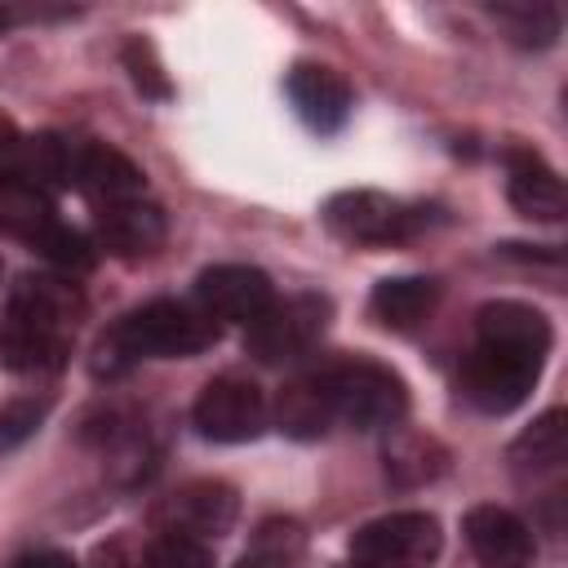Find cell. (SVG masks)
<instances>
[{"label":"cell","instance_id":"obj_1","mask_svg":"<svg viewBox=\"0 0 568 568\" xmlns=\"http://www.w3.org/2000/svg\"><path fill=\"white\" fill-rule=\"evenodd\" d=\"M217 342V320L173 302V297H155L138 311H129L98 346V368H124L133 359H186L200 355L204 346Z\"/></svg>","mask_w":568,"mask_h":568},{"label":"cell","instance_id":"obj_2","mask_svg":"<svg viewBox=\"0 0 568 568\" xmlns=\"http://www.w3.org/2000/svg\"><path fill=\"white\" fill-rule=\"evenodd\" d=\"M320 390L328 399L333 422H346L355 430H377V426H395L408 408V390L404 382L373 359H342L315 373Z\"/></svg>","mask_w":568,"mask_h":568},{"label":"cell","instance_id":"obj_3","mask_svg":"<svg viewBox=\"0 0 568 568\" xmlns=\"http://www.w3.org/2000/svg\"><path fill=\"white\" fill-rule=\"evenodd\" d=\"M444 532L426 510H395L364 524L351 537V555L364 568H430L439 559Z\"/></svg>","mask_w":568,"mask_h":568},{"label":"cell","instance_id":"obj_4","mask_svg":"<svg viewBox=\"0 0 568 568\" xmlns=\"http://www.w3.org/2000/svg\"><path fill=\"white\" fill-rule=\"evenodd\" d=\"M328 315H333V302L320 297V293H297V297H284V302H271L244 333V346L253 359L262 364H284V359H297L306 355L324 328H328Z\"/></svg>","mask_w":568,"mask_h":568},{"label":"cell","instance_id":"obj_5","mask_svg":"<svg viewBox=\"0 0 568 568\" xmlns=\"http://www.w3.org/2000/svg\"><path fill=\"white\" fill-rule=\"evenodd\" d=\"M546 355L532 351H515V346H497V342H475V351L462 364V386L470 395L475 408L484 413H510L528 399L537 373H541Z\"/></svg>","mask_w":568,"mask_h":568},{"label":"cell","instance_id":"obj_6","mask_svg":"<svg viewBox=\"0 0 568 568\" xmlns=\"http://www.w3.org/2000/svg\"><path fill=\"white\" fill-rule=\"evenodd\" d=\"M324 222L355 244H395L426 226V213L386 191H342L328 200Z\"/></svg>","mask_w":568,"mask_h":568},{"label":"cell","instance_id":"obj_7","mask_svg":"<svg viewBox=\"0 0 568 568\" xmlns=\"http://www.w3.org/2000/svg\"><path fill=\"white\" fill-rule=\"evenodd\" d=\"M195 426L204 439H217V444H244V439H257L262 426H266V399L262 390L248 382V377H213L195 408H191Z\"/></svg>","mask_w":568,"mask_h":568},{"label":"cell","instance_id":"obj_8","mask_svg":"<svg viewBox=\"0 0 568 568\" xmlns=\"http://www.w3.org/2000/svg\"><path fill=\"white\" fill-rule=\"evenodd\" d=\"M195 297H200L204 315H213V320L253 324V320L275 302V288H271L266 271L240 266V262H222V266H209V271L200 275Z\"/></svg>","mask_w":568,"mask_h":568},{"label":"cell","instance_id":"obj_9","mask_svg":"<svg viewBox=\"0 0 568 568\" xmlns=\"http://www.w3.org/2000/svg\"><path fill=\"white\" fill-rule=\"evenodd\" d=\"M235 515H240L235 488H226V484H217V479H200V484L178 488V493L164 501V510H160V519L169 524L164 532H186V537H195V541H213V537L231 532Z\"/></svg>","mask_w":568,"mask_h":568},{"label":"cell","instance_id":"obj_10","mask_svg":"<svg viewBox=\"0 0 568 568\" xmlns=\"http://www.w3.org/2000/svg\"><path fill=\"white\" fill-rule=\"evenodd\" d=\"M288 102L293 111L315 129V133H337L355 106V93L351 84L333 71V67H320V62H297L288 71Z\"/></svg>","mask_w":568,"mask_h":568},{"label":"cell","instance_id":"obj_11","mask_svg":"<svg viewBox=\"0 0 568 568\" xmlns=\"http://www.w3.org/2000/svg\"><path fill=\"white\" fill-rule=\"evenodd\" d=\"M466 541L484 568H528L532 564V532L506 506H475L466 515Z\"/></svg>","mask_w":568,"mask_h":568},{"label":"cell","instance_id":"obj_12","mask_svg":"<svg viewBox=\"0 0 568 568\" xmlns=\"http://www.w3.org/2000/svg\"><path fill=\"white\" fill-rule=\"evenodd\" d=\"M71 182H75L89 200H98V204L106 209V204L138 200L146 178H142V169H138L129 155H120L115 146L89 142V146H75V155H71Z\"/></svg>","mask_w":568,"mask_h":568},{"label":"cell","instance_id":"obj_13","mask_svg":"<svg viewBox=\"0 0 568 568\" xmlns=\"http://www.w3.org/2000/svg\"><path fill=\"white\" fill-rule=\"evenodd\" d=\"M84 311L75 284L53 280V275H22L9 293V320L40 328V333H67L75 315Z\"/></svg>","mask_w":568,"mask_h":568},{"label":"cell","instance_id":"obj_14","mask_svg":"<svg viewBox=\"0 0 568 568\" xmlns=\"http://www.w3.org/2000/svg\"><path fill=\"white\" fill-rule=\"evenodd\" d=\"M506 164H510V182H506L510 204L524 217H532V222H559L564 209H568V195H564L559 173L550 164H541L532 151H510Z\"/></svg>","mask_w":568,"mask_h":568},{"label":"cell","instance_id":"obj_15","mask_svg":"<svg viewBox=\"0 0 568 568\" xmlns=\"http://www.w3.org/2000/svg\"><path fill=\"white\" fill-rule=\"evenodd\" d=\"M49 226H58V213H53L49 191L40 182H31L27 173L0 169V231L27 240L36 248Z\"/></svg>","mask_w":568,"mask_h":568},{"label":"cell","instance_id":"obj_16","mask_svg":"<svg viewBox=\"0 0 568 568\" xmlns=\"http://www.w3.org/2000/svg\"><path fill=\"white\" fill-rule=\"evenodd\" d=\"M164 213L146 200H124V204H106L98 213V240L102 248L120 253V257H138L164 244Z\"/></svg>","mask_w":568,"mask_h":568},{"label":"cell","instance_id":"obj_17","mask_svg":"<svg viewBox=\"0 0 568 568\" xmlns=\"http://www.w3.org/2000/svg\"><path fill=\"white\" fill-rule=\"evenodd\" d=\"M475 333H479V342H497V346H515V351H532V355L550 351L546 315L537 306H524V302H488V306H479Z\"/></svg>","mask_w":568,"mask_h":568},{"label":"cell","instance_id":"obj_18","mask_svg":"<svg viewBox=\"0 0 568 568\" xmlns=\"http://www.w3.org/2000/svg\"><path fill=\"white\" fill-rule=\"evenodd\" d=\"M382 457H386L390 484H399V488L430 484V479L444 475V466H448V448H444L435 435H422V430H408V426H390Z\"/></svg>","mask_w":568,"mask_h":568},{"label":"cell","instance_id":"obj_19","mask_svg":"<svg viewBox=\"0 0 568 568\" xmlns=\"http://www.w3.org/2000/svg\"><path fill=\"white\" fill-rule=\"evenodd\" d=\"M71 355V337L67 333H40L27 324L4 320L0 324V364L18 368V373H53L62 368Z\"/></svg>","mask_w":568,"mask_h":568},{"label":"cell","instance_id":"obj_20","mask_svg":"<svg viewBox=\"0 0 568 568\" xmlns=\"http://www.w3.org/2000/svg\"><path fill=\"white\" fill-rule=\"evenodd\" d=\"M439 297V284L426 280V275H390L373 288V315L386 324V328H413L430 315Z\"/></svg>","mask_w":568,"mask_h":568},{"label":"cell","instance_id":"obj_21","mask_svg":"<svg viewBox=\"0 0 568 568\" xmlns=\"http://www.w3.org/2000/svg\"><path fill=\"white\" fill-rule=\"evenodd\" d=\"M275 422H280V430H288V435H297V439H315V435L328 430L333 413H328V399H324L315 373H311V377H297V382H288V386L280 390V399H275Z\"/></svg>","mask_w":568,"mask_h":568},{"label":"cell","instance_id":"obj_22","mask_svg":"<svg viewBox=\"0 0 568 568\" xmlns=\"http://www.w3.org/2000/svg\"><path fill=\"white\" fill-rule=\"evenodd\" d=\"M568 457V413L550 408L541 413L515 444H510V462L519 470H555Z\"/></svg>","mask_w":568,"mask_h":568},{"label":"cell","instance_id":"obj_23","mask_svg":"<svg viewBox=\"0 0 568 568\" xmlns=\"http://www.w3.org/2000/svg\"><path fill=\"white\" fill-rule=\"evenodd\" d=\"M493 18L524 49H546L559 36V13L550 4H493Z\"/></svg>","mask_w":568,"mask_h":568},{"label":"cell","instance_id":"obj_24","mask_svg":"<svg viewBox=\"0 0 568 568\" xmlns=\"http://www.w3.org/2000/svg\"><path fill=\"white\" fill-rule=\"evenodd\" d=\"M146 568H217L209 541H195L186 532H160L146 546Z\"/></svg>","mask_w":568,"mask_h":568},{"label":"cell","instance_id":"obj_25","mask_svg":"<svg viewBox=\"0 0 568 568\" xmlns=\"http://www.w3.org/2000/svg\"><path fill=\"white\" fill-rule=\"evenodd\" d=\"M297 546H302V537H297V528L293 524H262L257 528V537H253V550L244 555V568H284L293 555H297Z\"/></svg>","mask_w":568,"mask_h":568},{"label":"cell","instance_id":"obj_26","mask_svg":"<svg viewBox=\"0 0 568 568\" xmlns=\"http://www.w3.org/2000/svg\"><path fill=\"white\" fill-rule=\"evenodd\" d=\"M44 413H49V399H36V395L0 404V453H9V448H18L22 439H31V435L40 430Z\"/></svg>","mask_w":568,"mask_h":568},{"label":"cell","instance_id":"obj_27","mask_svg":"<svg viewBox=\"0 0 568 568\" xmlns=\"http://www.w3.org/2000/svg\"><path fill=\"white\" fill-rule=\"evenodd\" d=\"M36 248H40L49 262L67 266V271H84V266H93V248H89V240H84L80 231H71L67 222L49 226V231H44V240H40Z\"/></svg>","mask_w":568,"mask_h":568},{"label":"cell","instance_id":"obj_28","mask_svg":"<svg viewBox=\"0 0 568 568\" xmlns=\"http://www.w3.org/2000/svg\"><path fill=\"white\" fill-rule=\"evenodd\" d=\"M124 67H129L133 84L146 98H169V80H164V71H160V62H155V53H151L146 40H129L124 44Z\"/></svg>","mask_w":568,"mask_h":568},{"label":"cell","instance_id":"obj_29","mask_svg":"<svg viewBox=\"0 0 568 568\" xmlns=\"http://www.w3.org/2000/svg\"><path fill=\"white\" fill-rule=\"evenodd\" d=\"M9 568H75V559L62 555V550H31V555L13 559Z\"/></svg>","mask_w":568,"mask_h":568},{"label":"cell","instance_id":"obj_30","mask_svg":"<svg viewBox=\"0 0 568 568\" xmlns=\"http://www.w3.org/2000/svg\"><path fill=\"white\" fill-rule=\"evenodd\" d=\"M9 22H13V13H9V9L0 4V31H9Z\"/></svg>","mask_w":568,"mask_h":568},{"label":"cell","instance_id":"obj_31","mask_svg":"<svg viewBox=\"0 0 568 568\" xmlns=\"http://www.w3.org/2000/svg\"><path fill=\"white\" fill-rule=\"evenodd\" d=\"M355 568H364V564H355Z\"/></svg>","mask_w":568,"mask_h":568}]
</instances>
